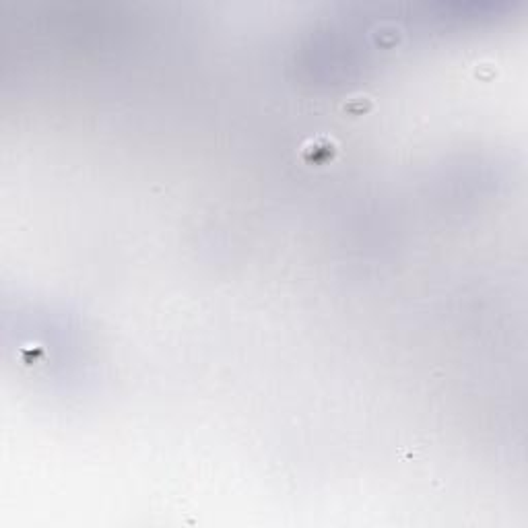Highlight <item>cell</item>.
Returning <instances> with one entry per match:
<instances>
[{
	"label": "cell",
	"mask_w": 528,
	"mask_h": 528,
	"mask_svg": "<svg viewBox=\"0 0 528 528\" xmlns=\"http://www.w3.org/2000/svg\"><path fill=\"white\" fill-rule=\"evenodd\" d=\"M337 153V142L330 136H316L310 138L301 147V159L310 165H322L328 159H332Z\"/></svg>",
	"instance_id": "cell-1"
},
{
	"label": "cell",
	"mask_w": 528,
	"mask_h": 528,
	"mask_svg": "<svg viewBox=\"0 0 528 528\" xmlns=\"http://www.w3.org/2000/svg\"><path fill=\"white\" fill-rule=\"evenodd\" d=\"M370 108H372V100H370V97H366V95L349 97V100L343 104V110H345V112H349V114H355V116H359V114L368 112Z\"/></svg>",
	"instance_id": "cell-2"
}]
</instances>
